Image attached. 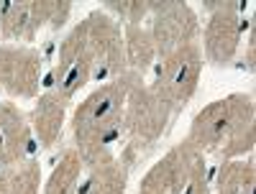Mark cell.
Returning a JSON list of instances; mask_svg holds the SVG:
<instances>
[{"label": "cell", "mask_w": 256, "mask_h": 194, "mask_svg": "<svg viewBox=\"0 0 256 194\" xmlns=\"http://www.w3.org/2000/svg\"><path fill=\"white\" fill-rule=\"evenodd\" d=\"M118 107H120V97L116 90H105L98 100L90 102V107L84 110V118L80 120L82 128H88V125H95V123H102V120H108L118 113Z\"/></svg>", "instance_id": "6da1fadb"}]
</instances>
